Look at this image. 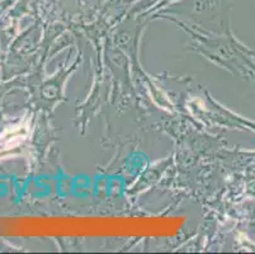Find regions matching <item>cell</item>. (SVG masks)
Instances as JSON below:
<instances>
[{
	"label": "cell",
	"mask_w": 255,
	"mask_h": 254,
	"mask_svg": "<svg viewBox=\"0 0 255 254\" xmlns=\"http://www.w3.org/2000/svg\"><path fill=\"white\" fill-rule=\"evenodd\" d=\"M24 136V132H23V128L22 127H10V128H8V130L5 131V132L3 133V136H1V140H3L4 144H6L8 146H10V145H14V142H13V140H15V142H19L22 141V139H23Z\"/></svg>",
	"instance_id": "cell-1"
}]
</instances>
